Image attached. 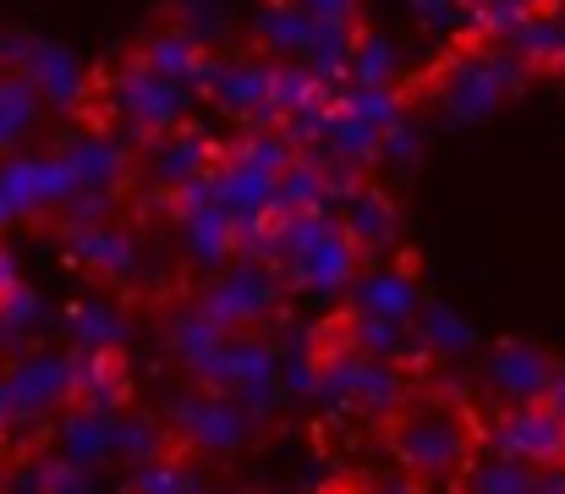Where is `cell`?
Here are the masks:
<instances>
[{"mask_svg":"<svg viewBox=\"0 0 565 494\" xmlns=\"http://www.w3.org/2000/svg\"><path fill=\"white\" fill-rule=\"evenodd\" d=\"M561 374V357L539 340H522V335H505L494 340L483 357H478V379H472V396L483 412H505V407H533V401H550V385Z\"/></svg>","mask_w":565,"mask_h":494,"instance_id":"cell-5","label":"cell"},{"mask_svg":"<svg viewBox=\"0 0 565 494\" xmlns=\"http://www.w3.org/2000/svg\"><path fill=\"white\" fill-rule=\"evenodd\" d=\"M489 451H505V456H516L527 467L565 462V418L550 401L489 412Z\"/></svg>","mask_w":565,"mask_h":494,"instance_id":"cell-9","label":"cell"},{"mask_svg":"<svg viewBox=\"0 0 565 494\" xmlns=\"http://www.w3.org/2000/svg\"><path fill=\"white\" fill-rule=\"evenodd\" d=\"M341 308H352V314L369 319V325L417 329V319L428 314V297H423V281H417V264H412L406 253L363 259V270H358V281L347 286Z\"/></svg>","mask_w":565,"mask_h":494,"instance_id":"cell-6","label":"cell"},{"mask_svg":"<svg viewBox=\"0 0 565 494\" xmlns=\"http://www.w3.org/2000/svg\"><path fill=\"white\" fill-rule=\"evenodd\" d=\"M555 6H565V0H555Z\"/></svg>","mask_w":565,"mask_h":494,"instance_id":"cell-22","label":"cell"},{"mask_svg":"<svg viewBox=\"0 0 565 494\" xmlns=\"http://www.w3.org/2000/svg\"><path fill=\"white\" fill-rule=\"evenodd\" d=\"M203 494H258V490H253V484H209Z\"/></svg>","mask_w":565,"mask_h":494,"instance_id":"cell-19","label":"cell"},{"mask_svg":"<svg viewBox=\"0 0 565 494\" xmlns=\"http://www.w3.org/2000/svg\"><path fill=\"white\" fill-rule=\"evenodd\" d=\"M539 6H550V0H467V28L472 33H505L522 17H533Z\"/></svg>","mask_w":565,"mask_h":494,"instance_id":"cell-15","label":"cell"},{"mask_svg":"<svg viewBox=\"0 0 565 494\" xmlns=\"http://www.w3.org/2000/svg\"><path fill=\"white\" fill-rule=\"evenodd\" d=\"M209 484H214L209 462L182 451V445L154 456V462H143V467H132V473H121V494H203Z\"/></svg>","mask_w":565,"mask_h":494,"instance_id":"cell-13","label":"cell"},{"mask_svg":"<svg viewBox=\"0 0 565 494\" xmlns=\"http://www.w3.org/2000/svg\"><path fill=\"white\" fill-rule=\"evenodd\" d=\"M550 407L565 418V357H561V374H555V385H550Z\"/></svg>","mask_w":565,"mask_h":494,"instance_id":"cell-18","label":"cell"},{"mask_svg":"<svg viewBox=\"0 0 565 494\" xmlns=\"http://www.w3.org/2000/svg\"><path fill=\"white\" fill-rule=\"evenodd\" d=\"M203 94L214 99L220 116L236 127H264L275 105V55L269 50H214V66L203 77Z\"/></svg>","mask_w":565,"mask_h":494,"instance_id":"cell-7","label":"cell"},{"mask_svg":"<svg viewBox=\"0 0 565 494\" xmlns=\"http://www.w3.org/2000/svg\"><path fill=\"white\" fill-rule=\"evenodd\" d=\"M50 105H44V94L22 77V72H11V66H0V160H11V155H28V149H44V127H50Z\"/></svg>","mask_w":565,"mask_h":494,"instance_id":"cell-12","label":"cell"},{"mask_svg":"<svg viewBox=\"0 0 565 494\" xmlns=\"http://www.w3.org/2000/svg\"><path fill=\"white\" fill-rule=\"evenodd\" d=\"M132 50H138V61L143 66H154L160 77H171V83H182V88H198L203 94V77H209V66H214V44L188 28L182 17H154L138 39H132Z\"/></svg>","mask_w":565,"mask_h":494,"instance_id":"cell-8","label":"cell"},{"mask_svg":"<svg viewBox=\"0 0 565 494\" xmlns=\"http://www.w3.org/2000/svg\"><path fill=\"white\" fill-rule=\"evenodd\" d=\"M160 418L171 423L177 445L192 451V456H203V462H236L264 434V412H253L242 396H231L220 385H203V379H182L166 396Z\"/></svg>","mask_w":565,"mask_h":494,"instance_id":"cell-3","label":"cell"},{"mask_svg":"<svg viewBox=\"0 0 565 494\" xmlns=\"http://www.w3.org/2000/svg\"><path fill=\"white\" fill-rule=\"evenodd\" d=\"M72 407H99V412L132 407V362L121 346H72Z\"/></svg>","mask_w":565,"mask_h":494,"instance_id":"cell-11","label":"cell"},{"mask_svg":"<svg viewBox=\"0 0 565 494\" xmlns=\"http://www.w3.org/2000/svg\"><path fill=\"white\" fill-rule=\"evenodd\" d=\"M533 473L539 467H527V462L483 445V456L450 484V494H533Z\"/></svg>","mask_w":565,"mask_h":494,"instance_id":"cell-14","label":"cell"},{"mask_svg":"<svg viewBox=\"0 0 565 494\" xmlns=\"http://www.w3.org/2000/svg\"><path fill=\"white\" fill-rule=\"evenodd\" d=\"M22 286V270H17V259H11V248L0 242V297H11Z\"/></svg>","mask_w":565,"mask_h":494,"instance_id":"cell-17","label":"cell"},{"mask_svg":"<svg viewBox=\"0 0 565 494\" xmlns=\"http://www.w3.org/2000/svg\"><path fill=\"white\" fill-rule=\"evenodd\" d=\"M561 22H565V6H561Z\"/></svg>","mask_w":565,"mask_h":494,"instance_id":"cell-21","label":"cell"},{"mask_svg":"<svg viewBox=\"0 0 565 494\" xmlns=\"http://www.w3.org/2000/svg\"><path fill=\"white\" fill-rule=\"evenodd\" d=\"M379 440H384V451H390V462L406 484L450 494V484L489 445V412L478 407V396L423 379L412 390V401L379 429Z\"/></svg>","mask_w":565,"mask_h":494,"instance_id":"cell-1","label":"cell"},{"mask_svg":"<svg viewBox=\"0 0 565 494\" xmlns=\"http://www.w3.org/2000/svg\"><path fill=\"white\" fill-rule=\"evenodd\" d=\"M188 292L192 303L231 335H269L280 325L286 303H291V286H286L280 264L258 259V253H236L225 270L192 281Z\"/></svg>","mask_w":565,"mask_h":494,"instance_id":"cell-4","label":"cell"},{"mask_svg":"<svg viewBox=\"0 0 565 494\" xmlns=\"http://www.w3.org/2000/svg\"><path fill=\"white\" fill-rule=\"evenodd\" d=\"M313 22H330V28H363V0H297Z\"/></svg>","mask_w":565,"mask_h":494,"instance_id":"cell-16","label":"cell"},{"mask_svg":"<svg viewBox=\"0 0 565 494\" xmlns=\"http://www.w3.org/2000/svg\"><path fill=\"white\" fill-rule=\"evenodd\" d=\"M192 99H198V88H182V83L160 77L127 44L105 66H94V88H88L83 116H88V127H105L110 138H121L127 149H138L149 138H166V133L188 127Z\"/></svg>","mask_w":565,"mask_h":494,"instance_id":"cell-2","label":"cell"},{"mask_svg":"<svg viewBox=\"0 0 565 494\" xmlns=\"http://www.w3.org/2000/svg\"><path fill=\"white\" fill-rule=\"evenodd\" d=\"M341 220L352 231V242L363 248V259H390V253H406V225H401V203L390 187H379L374 176L352 181L341 192Z\"/></svg>","mask_w":565,"mask_h":494,"instance_id":"cell-10","label":"cell"},{"mask_svg":"<svg viewBox=\"0 0 565 494\" xmlns=\"http://www.w3.org/2000/svg\"><path fill=\"white\" fill-rule=\"evenodd\" d=\"M6 357H11V351H0V374H6Z\"/></svg>","mask_w":565,"mask_h":494,"instance_id":"cell-20","label":"cell"}]
</instances>
